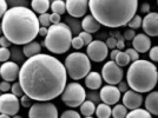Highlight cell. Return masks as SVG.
<instances>
[{"label": "cell", "instance_id": "cell-1", "mask_svg": "<svg viewBox=\"0 0 158 118\" xmlns=\"http://www.w3.org/2000/svg\"><path fill=\"white\" fill-rule=\"evenodd\" d=\"M23 91L37 102L59 97L67 82L65 65L51 54L38 53L27 58L19 71Z\"/></svg>", "mask_w": 158, "mask_h": 118}, {"label": "cell", "instance_id": "cell-2", "mask_svg": "<svg viewBox=\"0 0 158 118\" xmlns=\"http://www.w3.org/2000/svg\"><path fill=\"white\" fill-rule=\"evenodd\" d=\"M1 19L2 33L14 45L31 43L39 33V19L35 12L27 7L8 8Z\"/></svg>", "mask_w": 158, "mask_h": 118}, {"label": "cell", "instance_id": "cell-3", "mask_svg": "<svg viewBox=\"0 0 158 118\" xmlns=\"http://www.w3.org/2000/svg\"><path fill=\"white\" fill-rule=\"evenodd\" d=\"M89 8L100 25L117 28L127 25L136 14L138 0H89Z\"/></svg>", "mask_w": 158, "mask_h": 118}, {"label": "cell", "instance_id": "cell-4", "mask_svg": "<svg viewBox=\"0 0 158 118\" xmlns=\"http://www.w3.org/2000/svg\"><path fill=\"white\" fill-rule=\"evenodd\" d=\"M126 82L133 91L139 93L152 91L158 83L156 65L144 59H137L130 64L126 73Z\"/></svg>", "mask_w": 158, "mask_h": 118}, {"label": "cell", "instance_id": "cell-5", "mask_svg": "<svg viewBox=\"0 0 158 118\" xmlns=\"http://www.w3.org/2000/svg\"><path fill=\"white\" fill-rule=\"evenodd\" d=\"M72 31L64 23L52 24L47 28V34L41 45L45 46L51 53L63 54L70 50L72 41Z\"/></svg>", "mask_w": 158, "mask_h": 118}, {"label": "cell", "instance_id": "cell-6", "mask_svg": "<svg viewBox=\"0 0 158 118\" xmlns=\"http://www.w3.org/2000/svg\"><path fill=\"white\" fill-rule=\"evenodd\" d=\"M65 69L67 76L73 80H80L85 78L86 74L91 71V60L87 54L81 52L70 53L65 59Z\"/></svg>", "mask_w": 158, "mask_h": 118}, {"label": "cell", "instance_id": "cell-7", "mask_svg": "<svg viewBox=\"0 0 158 118\" xmlns=\"http://www.w3.org/2000/svg\"><path fill=\"white\" fill-rule=\"evenodd\" d=\"M85 89L79 83L66 84L64 91L61 93V102L69 107H78L85 100Z\"/></svg>", "mask_w": 158, "mask_h": 118}, {"label": "cell", "instance_id": "cell-8", "mask_svg": "<svg viewBox=\"0 0 158 118\" xmlns=\"http://www.w3.org/2000/svg\"><path fill=\"white\" fill-rule=\"evenodd\" d=\"M58 116L59 115L57 106L50 100L34 103L31 105L28 111L30 118H57Z\"/></svg>", "mask_w": 158, "mask_h": 118}, {"label": "cell", "instance_id": "cell-9", "mask_svg": "<svg viewBox=\"0 0 158 118\" xmlns=\"http://www.w3.org/2000/svg\"><path fill=\"white\" fill-rule=\"evenodd\" d=\"M102 77L107 84L117 85L124 77V71L114 60H109L102 69Z\"/></svg>", "mask_w": 158, "mask_h": 118}, {"label": "cell", "instance_id": "cell-10", "mask_svg": "<svg viewBox=\"0 0 158 118\" xmlns=\"http://www.w3.org/2000/svg\"><path fill=\"white\" fill-rule=\"evenodd\" d=\"M86 54L94 63H102L107 58L109 54V47L106 43L102 40H92L86 48Z\"/></svg>", "mask_w": 158, "mask_h": 118}, {"label": "cell", "instance_id": "cell-11", "mask_svg": "<svg viewBox=\"0 0 158 118\" xmlns=\"http://www.w3.org/2000/svg\"><path fill=\"white\" fill-rule=\"evenodd\" d=\"M20 109V100L13 93H4L0 96V113L14 117Z\"/></svg>", "mask_w": 158, "mask_h": 118}, {"label": "cell", "instance_id": "cell-12", "mask_svg": "<svg viewBox=\"0 0 158 118\" xmlns=\"http://www.w3.org/2000/svg\"><path fill=\"white\" fill-rule=\"evenodd\" d=\"M66 12L73 18L84 17L89 8V0H66Z\"/></svg>", "mask_w": 158, "mask_h": 118}, {"label": "cell", "instance_id": "cell-13", "mask_svg": "<svg viewBox=\"0 0 158 118\" xmlns=\"http://www.w3.org/2000/svg\"><path fill=\"white\" fill-rule=\"evenodd\" d=\"M99 97H100L103 103H106L109 105H116L119 102L122 96H120V91L117 86L109 84V85L102 87Z\"/></svg>", "mask_w": 158, "mask_h": 118}, {"label": "cell", "instance_id": "cell-14", "mask_svg": "<svg viewBox=\"0 0 158 118\" xmlns=\"http://www.w3.org/2000/svg\"><path fill=\"white\" fill-rule=\"evenodd\" d=\"M142 28L149 37H158V13L149 12L143 18Z\"/></svg>", "mask_w": 158, "mask_h": 118}, {"label": "cell", "instance_id": "cell-15", "mask_svg": "<svg viewBox=\"0 0 158 118\" xmlns=\"http://www.w3.org/2000/svg\"><path fill=\"white\" fill-rule=\"evenodd\" d=\"M20 67L18 64H15L14 61H4V64L0 66V76L2 80L6 82H14L15 79L19 77Z\"/></svg>", "mask_w": 158, "mask_h": 118}, {"label": "cell", "instance_id": "cell-16", "mask_svg": "<svg viewBox=\"0 0 158 118\" xmlns=\"http://www.w3.org/2000/svg\"><path fill=\"white\" fill-rule=\"evenodd\" d=\"M122 100H123V104L127 107V110H133V109L140 107L142 104L144 103V98H143L142 93L133 91V90H127L124 92Z\"/></svg>", "mask_w": 158, "mask_h": 118}, {"label": "cell", "instance_id": "cell-17", "mask_svg": "<svg viewBox=\"0 0 158 118\" xmlns=\"http://www.w3.org/2000/svg\"><path fill=\"white\" fill-rule=\"evenodd\" d=\"M132 41V47L139 53H145L148 52L151 48V39L148 34L145 33H139L136 34L135 38L131 40Z\"/></svg>", "mask_w": 158, "mask_h": 118}, {"label": "cell", "instance_id": "cell-18", "mask_svg": "<svg viewBox=\"0 0 158 118\" xmlns=\"http://www.w3.org/2000/svg\"><path fill=\"white\" fill-rule=\"evenodd\" d=\"M144 103L145 109L150 112L152 116H158V91L149 92Z\"/></svg>", "mask_w": 158, "mask_h": 118}, {"label": "cell", "instance_id": "cell-19", "mask_svg": "<svg viewBox=\"0 0 158 118\" xmlns=\"http://www.w3.org/2000/svg\"><path fill=\"white\" fill-rule=\"evenodd\" d=\"M81 28L85 31V32L89 33H96L99 31L100 28V24L98 23V20L93 17L92 14L91 15H84V19L81 21Z\"/></svg>", "mask_w": 158, "mask_h": 118}, {"label": "cell", "instance_id": "cell-20", "mask_svg": "<svg viewBox=\"0 0 158 118\" xmlns=\"http://www.w3.org/2000/svg\"><path fill=\"white\" fill-rule=\"evenodd\" d=\"M84 79H85L86 87H89L90 90H98L103 83V77L98 72H94V71L93 72L90 71Z\"/></svg>", "mask_w": 158, "mask_h": 118}, {"label": "cell", "instance_id": "cell-21", "mask_svg": "<svg viewBox=\"0 0 158 118\" xmlns=\"http://www.w3.org/2000/svg\"><path fill=\"white\" fill-rule=\"evenodd\" d=\"M40 51H41V46H40L39 43H37L34 40L31 41V43L25 44L24 47H23V52H24V54L26 56L27 58L32 57L34 54H38V53H40Z\"/></svg>", "mask_w": 158, "mask_h": 118}, {"label": "cell", "instance_id": "cell-22", "mask_svg": "<svg viewBox=\"0 0 158 118\" xmlns=\"http://www.w3.org/2000/svg\"><path fill=\"white\" fill-rule=\"evenodd\" d=\"M31 6L35 13H46L50 8V0H32Z\"/></svg>", "mask_w": 158, "mask_h": 118}, {"label": "cell", "instance_id": "cell-23", "mask_svg": "<svg viewBox=\"0 0 158 118\" xmlns=\"http://www.w3.org/2000/svg\"><path fill=\"white\" fill-rule=\"evenodd\" d=\"M96 112V105L91 100H84L80 105V113L86 118H91Z\"/></svg>", "mask_w": 158, "mask_h": 118}, {"label": "cell", "instance_id": "cell-24", "mask_svg": "<svg viewBox=\"0 0 158 118\" xmlns=\"http://www.w3.org/2000/svg\"><path fill=\"white\" fill-rule=\"evenodd\" d=\"M96 116L98 118H109L112 116V110L110 107V105L106 103H102L96 107Z\"/></svg>", "mask_w": 158, "mask_h": 118}, {"label": "cell", "instance_id": "cell-25", "mask_svg": "<svg viewBox=\"0 0 158 118\" xmlns=\"http://www.w3.org/2000/svg\"><path fill=\"white\" fill-rule=\"evenodd\" d=\"M126 117L129 118H150L152 117V115L146 109H140V107H137V109H133L130 112H127Z\"/></svg>", "mask_w": 158, "mask_h": 118}, {"label": "cell", "instance_id": "cell-26", "mask_svg": "<svg viewBox=\"0 0 158 118\" xmlns=\"http://www.w3.org/2000/svg\"><path fill=\"white\" fill-rule=\"evenodd\" d=\"M114 61H116L119 66H122V67L131 64V59L129 57V54L126 52H123V51H119L118 54H117L116 58H114Z\"/></svg>", "mask_w": 158, "mask_h": 118}, {"label": "cell", "instance_id": "cell-27", "mask_svg": "<svg viewBox=\"0 0 158 118\" xmlns=\"http://www.w3.org/2000/svg\"><path fill=\"white\" fill-rule=\"evenodd\" d=\"M127 115V107L124 104H116L112 109V116L114 118H124Z\"/></svg>", "mask_w": 158, "mask_h": 118}, {"label": "cell", "instance_id": "cell-28", "mask_svg": "<svg viewBox=\"0 0 158 118\" xmlns=\"http://www.w3.org/2000/svg\"><path fill=\"white\" fill-rule=\"evenodd\" d=\"M51 10L52 12L58 14H64L66 12V5L63 0H54L52 4H51Z\"/></svg>", "mask_w": 158, "mask_h": 118}, {"label": "cell", "instance_id": "cell-29", "mask_svg": "<svg viewBox=\"0 0 158 118\" xmlns=\"http://www.w3.org/2000/svg\"><path fill=\"white\" fill-rule=\"evenodd\" d=\"M142 23H143V19L142 17H139L137 14H135L131 18V20L127 23V26L130 28H133V30H137L139 27H142Z\"/></svg>", "mask_w": 158, "mask_h": 118}, {"label": "cell", "instance_id": "cell-30", "mask_svg": "<svg viewBox=\"0 0 158 118\" xmlns=\"http://www.w3.org/2000/svg\"><path fill=\"white\" fill-rule=\"evenodd\" d=\"M38 19H39V23L41 26H45V27H48L51 25V20H50V14L47 13H43L40 14L39 17H38Z\"/></svg>", "mask_w": 158, "mask_h": 118}, {"label": "cell", "instance_id": "cell-31", "mask_svg": "<svg viewBox=\"0 0 158 118\" xmlns=\"http://www.w3.org/2000/svg\"><path fill=\"white\" fill-rule=\"evenodd\" d=\"M11 57V52L8 50V47H0V61L4 63V61H7Z\"/></svg>", "mask_w": 158, "mask_h": 118}, {"label": "cell", "instance_id": "cell-32", "mask_svg": "<svg viewBox=\"0 0 158 118\" xmlns=\"http://www.w3.org/2000/svg\"><path fill=\"white\" fill-rule=\"evenodd\" d=\"M11 91L13 95H15L17 97H21L24 95V91H23V87L20 85V83H13V85L11 86Z\"/></svg>", "mask_w": 158, "mask_h": 118}, {"label": "cell", "instance_id": "cell-33", "mask_svg": "<svg viewBox=\"0 0 158 118\" xmlns=\"http://www.w3.org/2000/svg\"><path fill=\"white\" fill-rule=\"evenodd\" d=\"M71 46H72L74 50H80L83 46H84V41L81 40L80 37H74L72 38V41H71Z\"/></svg>", "mask_w": 158, "mask_h": 118}, {"label": "cell", "instance_id": "cell-34", "mask_svg": "<svg viewBox=\"0 0 158 118\" xmlns=\"http://www.w3.org/2000/svg\"><path fill=\"white\" fill-rule=\"evenodd\" d=\"M79 37L81 38V40L84 41V45H89L91 41H92V36H91V33L89 32H85V31H83V32H80L78 34Z\"/></svg>", "mask_w": 158, "mask_h": 118}, {"label": "cell", "instance_id": "cell-35", "mask_svg": "<svg viewBox=\"0 0 158 118\" xmlns=\"http://www.w3.org/2000/svg\"><path fill=\"white\" fill-rule=\"evenodd\" d=\"M32 100L33 99L31 97H28L27 95H23L21 97H20V104L23 105L24 107H31V105H32Z\"/></svg>", "mask_w": 158, "mask_h": 118}, {"label": "cell", "instance_id": "cell-36", "mask_svg": "<svg viewBox=\"0 0 158 118\" xmlns=\"http://www.w3.org/2000/svg\"><path fill=\"white\" fill-rule=\"evenodd\" d=\"M149 51H150L149 52L150 59H151L152 61H155V63H158V46H153Z\"/></svg>", "mask_w": 158, "mask_h": 118}, {"label": "cell", "instance_id": "cell-37", "mask_svg": "<svg viewBox=\"0 0 158 118\" xmlns=\"http://www.w3.org/2000/svg\"><path fill=\"white\" fill-rule=\"evenodd\" d=\"M61 117L63 118H79L80 115H79L77 111H74V110H67V111H64L61 113Z\"/></svg>", "mask_w": 158, "mask_h": 118}, {"label": "cell", "instance_id": "cell-38", "mask_svg": "<svg viewBox=\"0 0 158 118\" xmlns=\"http://www.w3.org/2000/svg\"><path fill=\"white\" fill-rule=\"evenodd\" d=\"M125 52L129 54V57H130V59H131V63L132 61H135V60H137V59H139V52H137L133 47H132V48H127Z\"/></svg>", "mask_w": 158, "mask_h": 118}, {"label": "cell", "instance_id": "cell-39", "mask_svg": "<svg viewBox=\"0 0 158 118\" xmlns=\"http://www.w3.org/2000/svg\"><path fill=\"white\" fill-rule=\"evenodd\" d=\"M135 36H136L135 30H133V28H129V30H126L125 32H124V39L132 40L133 38H135Z\"/></svg>", "mask_w": 158, "mask_h": 118}, {"label": "cell", "instance_id": "cell-40", "mask_svg": "<svg viewBox=\"0 0 158 118\" xmlns=\"http://www.w3.org/2000/svg\"><path fill=\"white\" fill-rule=\"evenodd\" d=\"M7 8V2L6 0H0V19L4 17V14L6 13Z\"/></svg>", "mask_w": 158, "mask_h": 118}, {"label": "cell", "instance_id": "cell-41", "mask_svg": "<svg viewBox=\"0 0 158 118\" xmlns=\"http://www.w3.org/2000/svg\"><path fill=\"white\" fill-rule=\"evenodd\" d=\"M106 45H107L109 48H111V50L117 48V39H116V38H113V37L109 38V39L106 40Z\"/></svg>", "mask_w": 158, "mask_h": 118}, {"label": "cell", "instance_id": "cell-42", "mask_svg": "<svg viewBox=\"0 0 158 118\" xmlns=\"http://www.w3.org/2000/svg\"><path fill=\"white\" fill-rule=\"evenodd\" d=\"M11 45H12V41L10 39H7L5 36H1L0 37V46H2V47H10Z\"/></svg>", "mask_w": 158, "mask_h": 118}, {"label": "cell", "instance_id": "cell-43", "mask_svg": "<svg viewBox=\"0 0 158 118\" xmlns=\"http://www.w3.org/2000/svg\"><path fill=\"white\" fill-rule=\"evenodd\" d=\"M11 90V85H10V82H6V80H2L0 83V91L2 92H7Z\"/></svg>", "mask_w": 158, "mask_h": 118}, {"label": "cell", "instance_id": "cell-44", "mask_svg": "<svg viewBox=\"0 0 158 118\" xmlns=\"http://www.w3.org/2000/svg\"><path fill=\"white\" fill-rule=\"evenodd\" d=\"M60 19H61L60 14L54 13V12H53L52 14H50V20H51V24H58V23H60Z\"/></svg>", "mask_w": 158, "mask_h": 118}, {"label": "cell", "instance_id": "cell-45", "mask_svg": "<svg viewBox=\"0 0 158 118\" xmlns=\"http://www.w3.org/2000/svg\"><path fill=\"white\" fill-rule=\"evenodd\" d=\"M118 89L120 92H125L127 91V86H129V84H127V82H120V83H118Z\"/></svg>", "mask_w": 158, "mask_h": 118}, {"label": "cell", "instance_id": "cell-46", "mask_svg": "<svg viewBox=\"0 0 158 118\" xmlns=\"http://www.w3.org/2000/svg\"><path fill=\"white\" fill-rule=\"evenodd\" d=\"M140 11H142L143 13H149V12H150V4H149V2H144V4H142V6H140Z\"/></svg>", "mask_w": 158, "mask_h": 118}, {"label": "cell", "instance_id": "cell-47", "mask_svg": "<svg viewBox=\"0 0 158 118\" xmlns=\"http://www.w3.org/2000/svg\"><path fill=\"white\" fill-rule=\"evenodd\" d=\"M47 28L48 27H45V26H41V27H39V36H41V37H45L47 34Z\"/></svg>", "mask_w": 158, "mask_h": 118}, {"label": "cell", "instance_id": "cell-48", "mask_svg": "<svg viewBox=\"0 0 158 118\" xmlns=\"http://www.w3.org/2000/svg\"><path fill=\"white\" fill-rule=\"evenodd\" d=\"M124 47H125V45H124V40H123V39H117V48L122 51Z\"/></svg>", "mask_w": 158, "mask_h": 118}, {"label": "cell", "instance_id": "cell-49", "mask_svg": "<svg viewBox=\"0 0 158 118\" xmlns=\"http://www.w3.org/2000/svg\"><path fill=\"white\" fill-rule=\"evenodd\" d=\"M120 51V50H118V48H113L111 51V53H110V58H111V60H114V58H116V56L118 54V52Z\"/></svg>", "mask_w": 158, "mask_h": 118}, {"label": "cell", "instance_id": "cell-50", "mask_svg": "<svg viewBox=\"0 0 158 118\" xmlns=\"http://www.w3.org/2000/svg\"><path fill=\"white\" fill-rule=\"evenodd\" d=\"M11 116H8L6 113H0V118H10Z\"/></svg>", "mask_w": 158, "mask_h": 118}, {"label": "cell", "instance_id": "cell-51", "mask_svg": "<svg viewBox=\"0 0 158 118\" xmlns=\"http://www.w3.org/2000/svg\"><path fill=\"white\" fill-rule=\"evenodd\" d=\"M0 34H2V26H1V23H0Z\"/></svg>", "mask_w": 158, "mask_h": 118}, {"label": "cell", "instance_id": "cell-52", "mask_svg": "<svg viewBox=\"0 0 158 118\" xmlns=\"http://www.w3.org/2000/svg\"><path fill=\"white\" fill-rule=\"evenodd\" d=\"M157 4H158V0H157Z\"/></svg>", "mask_w": 158, "mask_h": 118}, {"label": "cell", "instance_id": "cell-53", "mask_svg": "<svg viewBox=\"0 0 158 118\" xmlns=\"http://www.w3.org/2000/svg\"><path fill=\"white\" fill-rule=\"evenodd\" d=\"M0 77H1V76H0Z\"/></svg>", "mask_w": 158, "mask_h": 118}]
</instances>
